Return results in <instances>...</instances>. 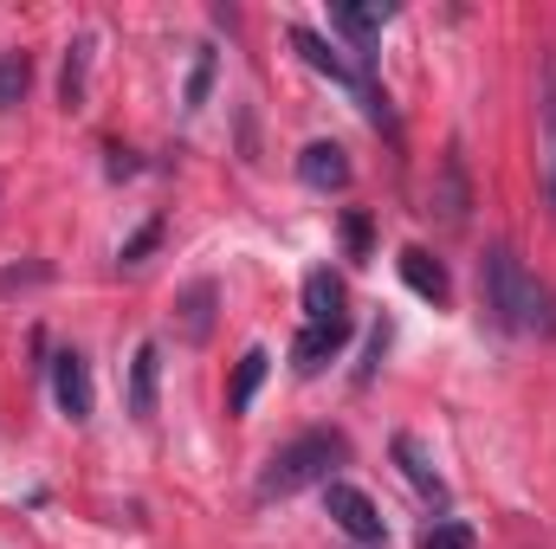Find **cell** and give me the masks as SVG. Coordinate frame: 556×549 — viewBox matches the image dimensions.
Wrapping results in <instances>:
<instances>
[{
	"mask_svg": "<svg viewBox=\"0 0 556 549\" xmlns=\"http://www.w3.org/2000/svg\"><path fill=\"white\" fill-rule=\"evenodd\" d=\"M214 91V52H194V72H188V111H201Z\"/></svg>",
	"mask_w": 556,
	"mask_h": 549,
	"instance_id": "44dd1931",
	"label": "cell"
},
{
	"mask_svg": "<svg viewBox=\"0 0 556 549\" xmlns=\"http://www.w3.org/2000/svg\"><path fill=\"white\" fill-rule=\"evenodd\" d=\"M52 401H59L65 420H91V408H98V395H91V362H85L78 349H59V356H52Z\"/></svg>",
	"mask_w": 556,
	"mask_h": 549,
	"instance_id": "277c9868",
	"label": "cell"
},
{
	"mask_svg": "<svg viewBox=\"0 0 556 549\" xmlns=\"http://www.w3.org/2000/svg\"><path fill=\"white\" fill-rule=\"evenodd\" d=\"M330 20H337V33H350V46H356V72H369V46H376V33L389 26V7H382V0H343Z\"/></svg>",
	"mask_w": 556,
	"mask_h": 549,
	"instance_id": "5b68a950",
	"label": "cell"
},
{
	"mask_svg": "<svg viewBox=\"0 0 556 549\" xmlns=\"http://www.w3.org/2000/svg\"><path fill=\"white\" fill-rule=\"evenodd\" d=\"M350 459V439L343 433H304L291 446H278L260 472V498H291L304 485H330V472Z\"/></svg>",
	"mask_w": 556,
	"mask_h": 549,
	"instance_id": "7a4b0ae2",
	"label": "cell"
},
{
	"mask_svg": "<svg viewBox=\"0 0 556 549\" xmlns=\"http://www.w3.org/2000/svg\"><path fill=\"white\" fill-rule=\"evenodd\" d=\"M291 46H298V52H304V65H311V72H324L330 85H350V91H356V85L369 78V72H356L343 52H330V39H317L311 26H291Z\"/></svg>",
	"mask_w": 556,
	"mask_h": 549,
	"instance_id": "ba28073f",
	"label": "cell"
},
{
	"mask_svg": "<svg viewBox=\"0 0 556 549\" xmlns=\"http://www.w3.org/2000/svg\"><path fill=\"white\" fill-rule=\"evenodd\" d=\"M402 278H408V291L427 297V304H446V297H453V278H446V266H440L427 246H408V253H402Z\"/></svg>",
	"mask_w": 556,
	"mask_h": 549,
	"instance_id": "30bf717a",
	"label": "cell"
},
{
	"mask_svg": "<svg viewBox=\"0 0 556 549\" xmlns=\"http://www.w3.org/2000/svg\"><path fill=\"white\" fill-rule=\"evenodd\" d=\"M472 524H453V518H433L427 531H420V549H472Z\"/></svg>",
	"mask_w": 556,
	"mask_h": 549,
	"instance_id": "ac0fdd59",
	"label": "cell"
},
{
	"mask_svg": "<svg viewBox=\"0 0 556 549\" xmlns=\"http://www.w3.org/2000/svg\"><path fill=\"white\" fill-rule=\"evenodd\" d=\"M324 511H330V524H337L356 549H376L382 531H389L382 511H376V498H369L363 485H350V478H330V485H324Z\"/></svg>",
	"mask_w": 556,
	"mask_h": 549,
	"instance_id": "3957f363",
	"label": "cell"
},
{
	"mask_svg": "<svg viewBox=\"0 0 556 549\" xmlns=\"http://www.w3.org/2000/svg\"><path fill=\"white\" fill-rule=\"evenodd\" d=\"M266 369H273V356H266V349H247V356H240V369H233V395H227V408H233V413L253 408V395L266 388Z\"/></svg>",
	"mask_w": 556,
	"mask_h": 549,
	"instance_id": "9a60e30c",
	"label": "cell"
},
{
	"mask_svg": "<svg viewBox=\"0 0 556 549\" xmlns=\"http://www.w3.org/2000/svg\"><path fill=\"white\" fill-rule=\"evenodd\" d=\"M337 317H350L343 310V278L330 272V266L304 272V323H337Z\"/></svg>",
	"mask_w": 556,
	"mask_h": 549,
	"instance_id": "8fae6325",
	"label": "cell"
},
{
	"mask_svg": "<svg viewBox=\"0 0 556 549\" xmlns=\"http://www.w3.org/2000/svg\"><path fill=\"white\" fill-rule=\"evenodd\" d=\"M155 382H162V349L142 343L137 356H130V413L137 420H155Z\"/></svg>",
	"mask_w": 556,
	"mask_h": 549,
	"instance_id": "5bb4252c",
	"label": "cell"
},
{
	"mask_svg": "<svg viewBox=\"0 0 556 549\" xmlns=\"http://www.w3.org/2000/svg\"><path fill=\"white\" fill-rule=\"evenodd\" d=\"M298 181L317 188V194L350 188V155H343V142H304V155H298Z\"/></svg>",
	"mask_w": 556,
	"mask_h": 549,
	"instance_id": "8992f818",
	"label": "cell"
},
{
	"mask_svg": "<svg viewBox=\"0 0 556 549\" xmlns=\"http://www.w3.org/2000/svg\"><path fill=\"white\" fill-rule=\"evenodd\" d=\"M433 207H440V220H446V227H459V220H466V188H459V162H453V155H446V188L433 194Z\"/></svg>",
	"mask_w": 556,
	"mask_h": 549,
	"instance_id": "d6986e66",
	"label": "cell"
},
{
	"mask_svg": "<svg viewBox=\"0 0 556 549\" xmlns=\"http://www.w3.org/2000/svg\"><path fill=\"white\" fill-rule=\"evenodd\" d=\"M155 246H162V220H149V227H137V233H130V240L117 246V259H124V266H142V259H149Z\"/></svg>",
	"mask_w": 556,
	"mask_h": 549,
	"instance_id": "ffe728a7",
	"label": "cell"
},
{
	"mask_svg": "<svg viewBox=\"0 0 556 549\" xmlns=\"http://www.w3.org/2000/svg\"><path fill=\"white\" fill-rule=\"evenodd\" d=\"M343 343H350V317H337V323H304V330H298V343H291V362H298L304 375H317Z\"/></svg>",
	"mask_w": 556,
	"mask_h": 549,
	"instance_id": "52a82bcc",
	"label": "cell"
},
{
	"mask_svg": "<svg viewBox=\"0 0 556 549\" xmlns=\"http://www.w3.org/2000/svg\"><path fill=\"white\" fill-rule=\"evenodd\" d=\"M26 85H33L26 52H0V111H13V104L26 98Z\"/></svg>",
	"mask_w": 556,
	"mask_h": 549,
	"instance_id": "2e32d148",
	"label": "cell"
},
{
	"mask_svg": "<svg viewBox=\"0 0 556 549\" xmlns=\"http://www.w3.org/2000/svg\"><path fill=\"white\" fill-rule=\"evenodd\" d=\"M343 240L356 259H369V214H343Z\"/></svg>",
	"mask_w": 556,
	"mask_h": 549,
	"instance_id": "cb8c5ba5",
	"label": "cell"
},
{
	"mask_svg": "<svg viewBox=\"0 0 556 549\" xmlns=\"http://www.w3.org/2000/svg\"><path fill=\"white\" fill-rule=\"evenodd\" d=\"M214 304H220V284H214V278H201V284L181 291L175 317H181V336H188V343H207V330H214Z\"/></svg>",
	"mask_w": 556,
	"mask_h": 549,
	"instance_id": "7c38bea8",
	"label": "cell"
},
{
	"mask_svg": "<svg viewBox=\"0 0 556 549\" xmlns=\"http://www.w3.org/2000/svg\"><path fill=\"white\" fill-rule=\"evenodd\" d=\"M395 465H402V478L415 485L427 505H446V478L433 472V459H427V446H420L415 433H395Z\"/></svg>",
	"mask_w": 556,
	"mask_h": 549,
	"instance_id": "9c48e42d",
	"label": "cell"
},
{
	"mask_svg": "<svg viewBox=\"0 0 556 549\" xmlns=\"http://www.w3.org/2000/svg\"><path fill=\"white\" fill-rule=\"evenodd\" d=\"M46 266H7V272H0V297H13V291H20V284H46Z\"/></svg>",
	"mask_w": 556,
	"mask_h": 549,
	"instance_id": "603a6c76",
	"label": "cell"
},
{
	"mask_svg": "<svg viewBox=\"0 0 556 549\" xmlns=\"http://www.w3.org/2000/svg\"><path fill=\"white\" fill-rule=\"evenodd\" d=\"M382 349H389V317L369 330V349H363V369H356V382H376V362H382Z\"/></svg>",
	"mask_w": 556,
	"mask_h": 549,
	"instance_id": "7402d4cb",
	"label": "cell"
},
{
	"mask_svg": "<svg viewBox=\"0 0 556 549\" xmlns=\"http://www.w3.org/2000/svg\"><path fill=\"white\" fill-rule=\"evenodd\" d=\"M479 297H485L492 323L511 330V336H538V330H551L556 323L551 291L525 272V259H518L511 246H492V253L479 259Z\"/></svg>",
	"mask_w": 556,
	"mask_h": 549,
	"instance_id": "6da1fadb",
	"label": "cell"
},
{
	"mask_svg": "<svg viewBox=\"0 0 556 549\" xmlns=\"http://www.w3.org/2000/svg\"><path fill=\"white\" fill-rule=\"evenodd\" d=\"M538 155H544V188L556 207V65H544V85H538Z\"/></svg>",
	"mask_w": 556,
	"mask_h": 549,
	"instance_id": "4fadbf2b",
	"label": "cell"
},
{
	"mask_svg": "<svg viewBox=\"0 0 556 549\" xmlns=\"http://www.w3.org/2000/svg\"><path fill=\"white\" fill-rule=\"evenodd\" d=\"M85 59H91V39H78V46L65 52V78H59L65 111H78V104H85Z\"/></svg>",
	"mask_w": 556,
	"mask_h": 549,
	"instance_id": "e0dca14e",
	"label": "cell"
}]
</instances>
